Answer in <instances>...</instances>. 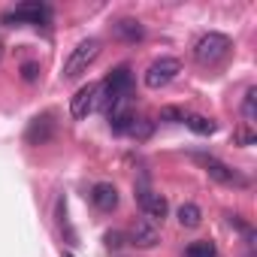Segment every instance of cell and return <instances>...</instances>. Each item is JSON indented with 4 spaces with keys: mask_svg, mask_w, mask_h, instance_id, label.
<instances>
[{
    "mask_svg": "<svg viewBox=\"0 0 257 257\" xmlns=\"http://www.w3.org/2000/svg\"><path fill=\"white\" fill-rule=\"evenodd\" d=\"M230 49H233L230 37L212 31V34H206V37L197 40V46H194V58H197L200 67H218V64L230 55Z\"/></svg>",
    "mask_w": 257,
    "mask_h": 257,
    "instance_id": "obj_1",
    "label": "cell"
},
{
    "mask_svg": "<svg viewBox=\"0 0 257 257\" xmlns=\"http://www.w3.org/2000/svg\"><path fill=\"white\" fill-rule=\"evenodd\" d=\"M97 55H100V40H94V37L82 40L64 61V79H79L82 73H88V67L97 61Z\"/></svg>",
    "mask_w": 257,
    "mask_h": 257,
    "instance_id": "obj_2",
    "label": "cell"
},
{
    "mask_svg": "<svg viewBox=\"0 0 257 257\" xmlns=\"http://www.w3.org/2000/svg\"><path fill=\"white\" fill-rule=\"evenodd\" d=\"M197 161L203 164V170L209 173V179L218 182V185H224V188H248L251 185L239 170H233L230 164H224V161H218L212 155H197Z\"/></svg>",
    "mask_w": 257,
    "mask_h": 257,
    "instance_id": "obj_3",
    "label": "cell"
},
{
    "mask_svg": "<svg viewBox=\"0 0 257 257\" xmlns=\"http://www.w3.org/2000/svg\"><path fill=\"white\" fill-rule=\"evenodd\" d=\"M131 88H134V73H131V67H118V70H112V73L106 76V82L100 85V91L106 94V97H103L106 109L115 106L118 100H127V97H131Z\"/></svg>",
    "mask_w": 257,
    "mask_h": 257,
    "instance_id": "obj_4",
    "label": "cell"
},
{
    "mask_svg": "<svg viewBox=\"0 0 257 257\" xmlns=\"http://www.w3.org/2000/svg\"><path fill=\"white\" fill-rule=\"evenodd\" d=\"M49 22H52V7L40 4V0L19 4L16 10L4 16V25H49Z\"/></svg>",
    "mask_w": 257,
    "mask_h": 257,
    "instance_id": "obj_5",
    "label": "cell"
},
{
    "mask_svg": "<svg viewBox=\"0 0 257 257\" xmlns=\"http://www.w3.org/2000/svg\"><path fill=\"white\" fill-rule=\"evenodd\" d=\"M137 200H140V209L146 212V221H152V224H164V218H167V212H170L167 197H161L158 191H152L146 179H143L140 188H137Z\"/></svg>",
    "mask_w": 257,
    "mask_h": 257,
    "instance_id": "obj_6",
    "label": "cell"
},
{
    "mask_svg": "<svg viewBox=\"0 0 257 257\" xmlns=\"http://www.w3.org/2000/svg\"><path fill=\"white\" fill-rule=\"evenodd\" d=\"M179 73H182V61H179V58H158V61H152L149 70H146V85H149L152 91L167 88Z\"/></svg>",
    "mask_w": 257,
    "mask_h": 257,
    "instance_id": "obj_7",
    "label": "cell"
},
{
    "mask_svg": "<svg viewBox=\"0 0 257 257\" xmlns=\"http://www.w3.org/2000/svg\"><path fill=\"white\" fill-rule=\"evenodd\" d=\"M100 103V85H82L73 100H70V115L73 118H88Z\"/></svg>",
    "mask_w": 257,
    "mask_h": 257,
    "instance_id": "obj_8",
    "label": "cell"
},
{
    "mask_svg": "<svg viewBox=\"0 0 257 257\" xmlns=\"http://www.w3.org/2000/svg\"><path fill=\"white\" fill-rule=\"evenodd\" d=\"M52 137H55V121H52L49 112L46 115H37L31 121V127H28V134H25L28 146H46V143H52Z\"/></svg>",
    "mask_w": 257,
    "mask_h": 257,
    "instance_id": "obj_9",
    "label": "cell"
},
{
    "mask_svg": "<svg viewBox=\"0 0 257 257\" xmlns=\"http://www.w3.org/2000/svg\"><path fill=\"white\" fill-rule=\"evenodd\" d=\"M106 115H109V127H112L115 134H127V131H131V124H134V118H137V112L131 109L127 100H118L115 106H109Z\"/></svg>",
    "mask_w": 257,
    "mask_h": 257,
    "instance_id": "obj_10",
    "label": "cell"
},
{
    "mask_svg": "<svg viewBox=\"0 0 257 257\" xmlns=\"http://www.w3.org/2000/svg\"><path fill=\"white\" fill-rule=\"evenodd\" d=\"M158 242H161L158 224H152V221H137V224L131 227V245H137V248H155Z\"/></svg>",
    "mask_w": 257,
    "mask_h": 257,
    "instance_id": "obj_11",
    "label": "cell"
},
{
    "mask_svg": "<svg viewBox=\"0 0 257 257\" xmlns=\"http://www.w3.org/2000/svg\"><path fill=\"white\" fill-rule=\"evenodd\" d=\"M91 203H94L100 212H112V209L118 206V191H115V185L97 182V185L91 188Z\"/></svg>",
    "mask_w": 257,
    "mask_h": 257,
    "instance_id": "obj_12",
    "label": "cell"
},
{
    "mask_svg": "<svg viewBox=\"0 0 257 257\" xmlns=\"http://www.w3.org/2000/svg\"><path fill=\"white\" fill-rule=\"evenodd\" d=\"M115 37L118 40H124V43H140L143 37H146V28L137 22V19H121V22H115Z\"/></svg>",
    "mask_w": 257,
    "mask_h": 257,
    "instance_id": "obj_13",
    "label": "cell"
},
{
    "mask_svg": "<svg viewBox=\"0 0 257 257\" xmlns=\"http://www.w3.org/2000/svg\"><path fill=\"white\" fill-rule=\"evenodd\" d=\"M179 224L188 227V230L200 227V224H203V209H200L197 203H182V206H179Z\"/></svg>",
    "mask_w": 257,
    "mask_h": 257,
    "instance_id": "obj_14",
    "label": "cell"
},
{
    "mask_svg": "<svg viewBox=\"0 0 257 257\" xmlns=\"http://www.w3.org/2000/svg\"><path fill=\"white\" fill-rule=\"evenodd\" d=\"M185 257H218V245L212 239H197L185 248Z\"/></svg>",
    "mask_w": 257,
    "mask_h": 257,
    "instance_id": "obj_15",
    "label": "cell"
},
{
    "mask_svg": "<svg viewBox=\"0 0 257 257\" xmlns=\"http://www.w3.org/2000/svg\"><path fill=\"white\" fill-rule=\"evenodd\" d=\"M185 124L191 127L194 134H200V137H212L215 134V121L206 118V115H185Z\"/></svg>",
    "mask_w": 257,
    "mask_h": 257,
    "instance_id": "obj_16",
    "label": "cell"
},
{
    "mask_svg": "<svg viewBox=\"0 0 257 257\" xmlns=\"http://www.w3.org/2000/svg\"><path fill=\"white\" fill-rule=\"evenodd\" d=\"M254 100H257V88H248L245 97H242V118H245V124H251V121L257 118V106H254Z\"/></svg>",
    "mask_w": 257,
    "mask_h": 257,
    "instance_id": "obj_17",
    "label": "cell"
},
{
    "mask_svg": "<svg viewBox=\"0 0 257 257\" xmlns=\"http://www.w3.org/2000/svg\"><path fill=\"white\" fill-rule=\"evenodd\" d=\"M152 131H155V124L149 118H134V124H131V131H127V134H134L137 140H149Z\"/></svg>",
    "mask_w": 257,
    "mask_h": 257,
    "instance_id": "obj_18",
    "label": "cell"
},
{
    "mask_svg": "<svg viewBox=\"0 0 257 257\" xmlns=\"http://www.w3.org/2000/svg\"><path fill=\"white\" fill-rule=\"evenodd\" d=\"M233 143H236V146H242V149H248V146H254V143H257V134L251 131L248 124H245V127H236V131H233Z\"/></svg>",
    "mask_w": 257,
    "mask_h": 257,
    "instance_id": "obj_19",
    "label": "cell"
},
{
    "mask_svg": "<svg viewBox=\"0 0 257 257\" xmlns=\"http://www.w3.org/2000/svg\"><path fill=\"white\" fill-rule=\"evenodd\" d=\"M161 118H164V121L179 124V121H185V112H182V109H176V106H164V109H161Z\"/></svg>",
    "mask_w": 257,
    "mask_h": 257,
    "instance_id": "obj_20",
    "label": "cell"
},
{
    "mask_svg": "<svg viewBox=\"0 0 257 257\" xmlns=\"http://www.w3.org/2000/svg\"><path fill=\"white\" fill-rule=\"evenodd\" d=\"M37 73H40V64H37V61H28V64L22 67V79H25V82H37Z\"/></svg>",
    "mask_w": 257,
    "mask_h": 257,
    "instance_id": "obj_21",
    "label": "cell"
},
{
    "mask_svg": "<svg viewBox=\"0 0 257 257\" xmlns=\"http://www.w3.org/2000/svg\"><path fill=\"white\" fill-rule=\"evenodd\" d=\"M106 245H109V248H121V245H124V236H121L118 230H109V233H106Z\"/></svg>",
    "mask_w": 257,
    "mask_h": 257,
    "instance_id": "obj_22",
    "label": "cell"
},
{
    "mask_svg": "<svg viewBox=\"0 0 257 257\" xmlns=\"http://www.w3.org/2000/svg\"><path fill=\"white\" fill-rule=\"evenodd\" d=\"M0 61H4V43H0Z\"/></svg>",
    "mask_w": 257,
    "mask_h": 257,
    "instance_id": "obj_23",
    "label": "cell"
},
{
    "mask_svg": "<svg viewBox=\"0 0 257 257\" xmlns=\"http://www.w3.org/2000/svg\"><path fill=\"white\" fill-rule=\"evenodd\" d=\"M67 257H70V254H67Z\"/></svg>",
    "mask_w": 257,
    "mask_h": 257,
    "instance_id": "obj_24",
    "label": "cell"
}]
</instances>
